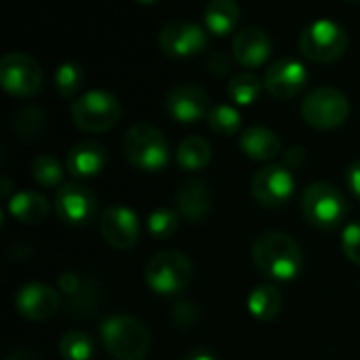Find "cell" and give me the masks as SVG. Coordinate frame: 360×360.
<instances>
[{"label":"cell","instance_id":"14","mask_svg":"<svg viewBox=\"0 0 360 360\" xmlns=\"http://www.w3.org/2000/svg\"><path fill=\"white\" fill-rule=\"evenodd\" d=\"M165 108L177 122H198L209 116V95L196 84H177L169 91Z\"/></svg>","mask_w":360,"mask_h":360},{"label":"cell","instance_id":"23","mask_svg":"<svg viewBox=\"0 0 360 360\" xmlns=\"http://www.w3.org/2000/svg\"><path fill=\"white\" fill-rule=\"evenodd\" d=\"M240 19V6L236 0H211L205 8V25L217 36L230 34Z\"/></svg>","mask_w":360,"mask_h":360},{"label":"cell","instance_id":"21","mask_svg":"<svg viewBox=\"0 0 360 360\" xmlns=\"http://www.w3.org/2000/svg\"><path fill=\"white\" fill-rule=\"evenodd\" d=\"M240 150L253 160H272L281 154L283 146L274 131L266 127H251L240 135Z\"/></svg>","mask_w":360,"mask_h":360},{"label":"cell","instance_id":"40","mask_svg":"<svg viewBox=\"0 0 360 360\" xmlns=\"http://www.w3.org/2000/svg\"><path fill=\"white\" fill-rule=\"evenodd\" d=\"M8 194H11V179H8V177H4V179H2V196L6 198Z\"/></svg>","mask_w":360,"mask_h":360},{"label":"cell","instance_id":"19","mask_svg":"<svg viewBox=\"0 0 360 360\" xmlns=\"http://www.w3.org/2000/svg\"><path fill=\"white\" fill-rule=\"evenodd\" d=\"M105 158H108V154L101 143L80 141L68 152L65 167H68L70 175H74L78 179H86V177H95L105 167Z\"/></svg>","mask_w":360,"mask_h":360},{"label":"cell","instance_id":"39","mask_svg":"<svg viewBox=\"0 0 360 360\" xmlns=\"http://www.w3.org/2000/svg\"><path fill=\"white\" fill-rule=\"evenodd\" d=\"M184 360H217L209 350H192V352H188Z\"/></svg>","mask_w":360,"mask_h":360},{"label":"cell","instance_id":"20","mask_svg":"<svg viewBox=\"0 0 360 360\" xmlns=\"http://www.w3.org/2000/svg\"><path fill=\"white\" fill-rule=\"evenodd\" d=\"M8 213L23 226H38L49 215V200L32 190L17 192L8 200Z\"/></svg>","mask_w":360,"mask_h":360},{"label":"cell","instance_id":"2","mask_svg":"<svg viewBox=\"0 0 360 360\" xmlns=\"http://www.w3.org/2000/svg\"><path fill=\"white\" fill-rule=\"evenodd\" d=\"M101 342L112 359L143 360L150 352L152 335L139 319L118 314L103 321Z\"/></svg>","mask_w":360,"mask_h":360},{"label":"cell","instance_id":"6","mask_svg":"<svg viewBox=\"0 0 360 360\" xmlns=\"http://www.w3.org/2000/svg\"><path fill=\"white\" fill-rule=\"evenodd\" d=\"M120 118V101L105 91H89L72 103V120L86 133H105L114 129Z\"/></svg>","mask_w":360,"mask_h":360},{"label":"cell","instance_id":"26","mask_svg":"<svg viewBox=\"0 0 360 360\" xmlns=\"http://www.w3.org/2000/svg\"><path fill=\"white\" fill-rule=\"evenodd\" d=\"M44 112L36 105H27L13 114V133L21 141H36L44 131Z\"/></svg>","mask_w":360,"mask_h":360},{"label":"cell","instance_id":"22","mask_svg":"<svg viewBox=\"0 0 360 360\" xmlns=\"http://www.w3.org/2000/svg\"><path fill=\"white\" fill-rule=\"evenodd\" d=\"M101 304V285L95 278L82 276L80 287L65 297V314L72 319H86L91 316Z\"/></svg>","mask_w":360,"mask_h":360},{"label":"cell","instance_id":"28","mask_svg":"<svg viewBox=\"0 0 360 360\" xmlns=\"http://www.w3.org/2000/svg\"><path fill=\"white\" fill-rule=\"evenodd\" d=\"M262 93V80L253 74H238L228 82V95L238 105H251Z\"/></svg>","mask_w":360,"mask_h":360},{"label":"cell","instance_id":"37","mask_svg":"<svg viewBox=\"0 0 360 360\" xmlns=\"http://www.w3.org/2000/svg\"><path fill=\"white\" fill-rule=\"evenodd\" d=\"M228 68H230V63H228V59H226L221 53H219V55H213V57L209 59V70L215 72V74H226Z\"/></svg>","mask_w":360,"mask_h":360},{"label":"cell","instance_id":"29","mask_svg":"<svg viewBox=\"0 0 360 360\" xmlns=\"http://www.w3.org/2000/svg\"><path fill=\"white\" fill-rule=\"evenodd\" d=\"M179 228V213L171 211V209H156L148 215V232L156 238V240H167L171 238Z\"/></svg>","mask_w":360,"mask_h":360},{"label":"cell","instance_id":"35","mask_svg":"<svg viewBox=\"0 0 360 360\" xmlns=\"http://www.w3.org/2000/svg\"><path fill=\"white\" fill-rule=\"evenodd\" d=\"M306 162V150L302 146H293L285 154V165L287 169H300Z\"/></svg>","mask_w":360,"mask_h":360},{"label":"cell","instance_id":"4","mask_svg":"<svg viewBox=\"0 0 360 360\" xmlns=\"http://www.w3.org/2000/svg\"><path fill=\"white\" fill-rule=\"evenodd\" d=\"M146 285L158 295H177L190 287L194 266L181 251H160L152 255L143 270Z\"/></svg>","mask_w":360,"mask_h":360},{"label":"cell","instance_id":"5","mask_svg":"<svg viewBox=\"0 0 360 360\" xmlns=\"http://www.w3.org/2000/svg\"><path fill=\"white\" fill-rule=\"evenodd\" d=\"M302 213L310 226L333 230L344 221L348 213V202L335 186L327 181H316L308 186L302 196Z\"/></svg>","mask_w":360,"mask_h":360},{"label":"cell","instance_id":"36","mask_svg":"<svg viewBox=\"0 0 360 360\" xmlns=\"http://www.w3.org/2000/svg\"><path fill=\"white\" fill-rule=\"evenodd\" d=\"M346 181H348L350 192H352L356 198H360V160L352 162V165L348 167V171H346Z\"/></svg>","mask_w":360,"mask_h":360},{"label":"cell","instance_id":"41","mask_svg":"<svg viewBox=\"0 0 360 360\" xmlns=\"http://www.w3.org/2000/svg\"><path fill=\"white\" fill-rule=\"evenodd\" d=\"M137 2H141V4H152V2H156V0H137Z\"/></svg>","mask_w":360,"mask_h":360},{"label":"cell","instance_id":"30","mask_svg":"<svg viewBox=\"0 0 360 360\" xmlns=\"http://www.w3.org/2000/svg\"><path fill=\"white\" fill-rule=\"evenodd\" d=\"M32 175L34 179L44 186V188H55L61 184L63 179V167L59 165V160L55 156L49 154H40L34 162H32Z\"/></svg>","mask_w":360,"mask_h":360},{"label":"cell","instance_id":"10","mask_svg":"<svg viewBox=\"0 0 360 360\" xmlns=\"http://www.w3.org/2000/svg\"><path fill=\"white\" fill-rule=\"evenodd\" d=\"M295 181L293 175L289 173L287 167L281 165H268L259 169L251 181V192L253 198L264 207V209H281L289 202L293 196Z\"/></svg>","mask_w":360,"mask_h":360},{"label":"cell","instance_id":"16","mask_svg":"<svg viewBox=\"0 0 360 360\" xmlns=\"http://www.w3.org/2000/svg\"><path fill=\"white\" fill-rule=\"evenodd\" d=\"M306 78H308V72L300 61L281 59L266 70L264 86L276 99H291L304 89Z\"/></svg>","mask_w":360,"mask_h":360},{"label":"cell","instance_id":"3","mask_svg":"<svg viewBox=\"0 0 360 360\" xmlns=\"http://www.w3.org/2000/svg\"><path fill=\"white\" fill-rule=\"evenodd\" d=\"M122 154L135 169L160 171L169 162V141L160 129L148 122H139L124 133Z\"/></svg>","mask_w":360,"mask_h":360},{"label":"cell","instance_id":"34","mask_svg":"<svg viewBox=\"0 0 360 360\" xmlns=\"http://www.w3.org/2000/svg\"><path fill=\"white\" fill-rule=\"evenodd\" d=\"M342 247H344V255L360 266V224H350L344 234H342Z\"/></svg>","mask_w":360,"mask_h":360},{"label":"cell","instance_id":"13","mask_svg":"<svg viewBox=\"0 0 360 360\" xmlns=\"http://www.w3.org/2000/svg\"><path fill=\"white\" fill-rule=\"evenodd\" d=\"M158 44L169 57H192L207 46V36L200 25L190 21L167 23L158 34Z\"/></svg>","mask_w":360,"mask_h":360},{"label":"cell","instance_id":"24","mask_svg":"<svg viewBox=\"0 0 360 360\" xmlns=\"http://www.w3.org/2000/svg\"><path fill=\"white\" fill-rule=\"evenodd\" d=\"M247 308L262 323L274 321L283 310V293L274 285H259L251 291Z\"/></svg>","mask_w":360,"mask_h":360},{"label":"cell","instance_id":"8","mask_svg":"<svg viewBox=\"0 0 360 360\" xmlns=\"http://www.w3.org/2000/svg\"><path fill=\"white\" fill-rule=\"evenodd\" d=\"M346 49H348L346 30L331 19H319L300 34V51L310 61L316 63H333L346 53Z\"/></svg>","mask_w":360,"mask_h":360},{"label":"cell","instance_id":"17","mask_svg":"<svg viewBox=\"0 0 360 360\" xmlns=\"http://www.w3.org/2000/svg\"><path fill=\"white\" fill-rule=\"evenodd\" d=\"M234 57L245 68L264 65L272 53V40L262 27H245L232 42Z\"/></svg>","mask_w":360,"mask_h":360},{"label":"cell","instance_id":"25","mask_svg":"<svg viewBox=\"0 0 360 360\" xmlns=\"http://www.w3.org/2000/svg\"><path fill=\"white\" fill-rule=\"evenodd\" d=\"M211 156H213L211 143L205 137H198V135L186 137L177 148V162L186 171L205 169L211 162Z\"/></svg>","mask_w":360,"mask_h":360},{"label":"cell","instance_id":"32","mask_svg":"<svg viewBox=\"0 0 360 360\" xmlns=\"http://www.w3.org/2000/svg\"><path fill=\"white\" fill-rule=\"evenodd\" d=\"M209 127L217 133V135H234L240 129V114L238 110H234L232 105H215L209 116Z\"/></svg>","mask_w":360,"mask_h":360},{"label":"cell","instance_id":"15","mask_svg":"<svg viewBox=\"0 0 360 360\" xmlns=\"http://www.w3.org/2000/svg\"><path fill=\"white\" fill-rule=\"evenodd\" d=\"M15 308L27 321H46L61 308V297L49 285L30 283L17 291Z\"/></svg>","mask_w":360,"mask_h":360},{"label":"cell","instance_id":"31","mask_svg":"<svg viewBox=\"0 0 360 360\" xmlns=\"http://www.w3.org/2000/svg\"><path fill=\"white\" fill-rule=\"evenodd\" d=\"M84 80V70L78 63H61L55 72V89L61 97H72Z\"/></svg>","mask_w":360,"mask_h":360},{"label":"cell","instance_id":"12","mask_svg":"<svg viewBox=\"0 0 360 360\" xmlns=\"http://www.w3.org/2000/svg\"><path fill=\"white\" fill-rule=\"evenodd\" d=\"M99 232L112 249L127 251L139 240V219L129 207L112 205L99 217Z\"/></svg>","mask_w":360,"mask_h":360},{"label":"cell","instance_id":"7","mask_svg":"<svg viewBox=\"0 0 360 360\" xmlns=\"http://www.w3.org/2000/svg\"><path fill=\"white\" fill-rule=\"evenodd\" d=\"M304 120L319 131H331L342 127L350 116V101L333 86H319L304 97Z\"/></svg>","mask_w":360,"mask_h":360},{"label":"cell","instance_id":"38","mask_svg":"<svg viewBox=\"0 0 360 360\" xmlns=\"http://www.w3.org/2000/svg\"><path fill=\"white\" fill-rule=\"evenodd\" d=\"M6 360H42L36 352H32V350H15V352H11L8 354V359Z\"/></svg>","mask_w":360,"mask_h":360},{"label":"cell","instance_id":"11","mask_svg":"<svg viewBox=\"0 0 360 360\" xmlns=\"http://www.w3.org/2000/svg\"><path fill=\"white\" fill-rule=\"evenodd\" d=\"M55 213L63 224L80 228L95 217L97 198L86 186L78 181L63 184L55 194Z\"/></svg>","mask_w":360,"mask_h":360},{"label":"cell","instance_id":"1","mask_svg":"<svg viewBox=\"0 0 360 360\" xmlns=\"http://www.w3.org/2000/svg\"><path fill=\"white\" fill-rule=\"evenodd\" d=\"M255 268L274 281H293L304 268V251L297 240L285 232L262 234L251 249Z\"/></svg>","mask_w":360,"mask_h":360},{"label":"cell","instance_id":"27","mask_svg":"<svg viewBox=\"0 0 360 360\" xmlns=\"http://www.w3.org/2000/svg\"><path fill=\"white\" fill-rule=\"evenodd\" d=\"M59 352L65 360H91L95 344L84 331H68L59 340Z\"/></svg>","mask_w":360,"mask_h":360},{"label":"cell","instance_id":"42","mask_svg":"<svg viewBox=\"0 0 360 360\" xmlns=\"http://www.w3.org/2000/svg\"><path fill=\"white\" fill-rule=\"evenodd\" d=\"M350 2H359V0H350Z\"/></svg>","mask_w":360,"mask_h":360},{"label":"cell","instance_id":"18","mask_svg":"<svg viewBox=\"0 0 360 360\" xmlns=\"http://www.w3.org/2000/svg\"><path fill=\"white\" fill-rule=\"evenodd\" d=\"M175 205L179 215L188 221H202L213 209V194L209 184L202 179L186 181L175 196Z\"/></svg>","mask_w":360,"mask_h":360},{"label":"cell","instance_id":"33","mask_svg":"<svg viewBox=\"0 0 360 360\" xmlns=\"http://www.w3.org/2000/svg\"><path fill=\"white\" fill-rule=\"evenodd\" d=\"M200 321V308L194 302H179L171 310V323L179 331H190Z\"/></svg>","mask_w":360,"mask_h":360},{"label":"cell","instance_id":"9","mask_svg":"<svg viewBox=\"0 0 360 360\" xmlns=\"http://www.w3.org/2000/svg\"><path fill=\"white\" fill-rule=\"evenodd\" d=\"M0 82L15 97H32L42 86V70L30 55L6 53L0 59Z\"/></svg>","mask_w":360,"mask_h":360}]
</instances>
